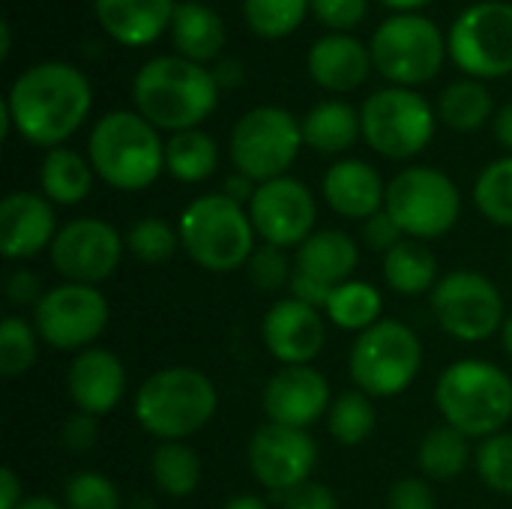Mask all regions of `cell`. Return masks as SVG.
<instances>
[{
  "mask_svg": "<svg viewBox=\"0 0 512 509\" xmlns=\"http://www.w3.org/2000/svg\"><path fill=\"white\" fill-rule=\"evenodd\" d=\"M12 129L33 147H63L93 108L90 78L66 60L27 66L3 99Z\"/></svg>",
  "mask_w": 512,
  "mask_h": 509,
  "instance_id": "6da1fadb",
  "label": "cell"
},
{
  "mask_svg": "<svg viewBox=\"0 0 512 509\" xmlns=\"http://www.w3.org/2000/svg\"><path fill=\"white\" fill-rule=\"evenodd\" d=\"M219 93L213 69L180 54L153 57L132 78L135 111L171 135L198 129L216 111Z\"/></svg>",
  "mask_w": 512,
  "mask_h": 509,
  "instance_id": "7a4b0ae2",
  "label": "cell"
},
{
  "mask_svg": "<svg viewBox=\"0 0 512 509\" xmlns=\"http://www.w3.org/2000/svg\"><path fill=\"white\" fill-rule=\"evenodd\" d=\"M87 159L102 183L120 192H141L165 171V141L138 111H108L96 120Z\"/></svg>",
  "mask_w": 512,
  "mask_h": 509,
  "instance_id": "3957f363",
  "label": "cell"
},
{
  "mask_svg": "<svg viewBox=\"0 0 512 509\" xmlns=\"http://www.w3.org/2000/svg\"><path fill=\"white\" fill-rule=\"evenodd\" d=\"M219 408L213 381L192 366H165L153 372L135 393L132 414L138 426L159 444L186 441L201 432Z\"/></svg>",
  "mask_w": 512,
  "mask_h": 509,
  "instance_id": "277c9868",
  "label": "cell"
},
{
  "mask_svg": "<svg viewBox=\"0 0 512 509\" xmlns=\"http://www.w3.org/2000/svg\"><path fill=\"white\" fill-rule=\"evenodd\" d=\"M435 405L465 438H492L512 420V378L489 360H459L435 384Z\"/></svg>",
  "mask_w": 512,
  "mask_h": 509,
  "instance_id": "5b68a950",
  "label": "cell"
},
{
  "mask_svg": "<svg viewBox=\"0 0 512 509\" xmlns=\"http://www.w3.org/2000/svg\"><path fill=\"white\" fill-rule=\"evenodd\" d=\"M180 249L207 273H234L249 264L255 252V225L249 210L222 192H210L183 207Z\"/></svg>",
  "mask_w": 512,
  "mask_h": 509,
  "instance_id": "8992f818",
  "label": "cell"
},
{
  "mask_svg": "<svg viewBox=\"0 0 512 509\" xmlns=\"http://www.w3.org/2000/svg\"><path fill=\"white\" fill-rule=\"evenodd\" d=\"M423 345L402 321H378L360 333L348 354V375L357 390L372 399L402 396L420 375Z\"/></svg>",
  "mask_w": 512,
  "mask_h": 509,
  "instance_id": "52a82bcc",
  "label": "cell"
},
{
  "mask_svg": "<svg viewBox=\"0 0 512 509\" xmlns=\"http://www.w3.org/2000/svg\"><path fill=\"white\" fill-rule=\"evenodd\" d=\"M372 66L396 87H420L429 84L450 54L447 36L441 27L414 12L390 15L378 24L369 42Z\"/></svg>",
  "mask_w": 512,
  "mask_h": 509,
  "instance_id": "ba28073f",
  "label": "cell"
},
{
  "mask_svg": "<svg viewBox=\"0 0 512 509\" xmlns=\"http://www.w3.org/2000/svg\"><path fill=\"white\" fill-rule=\"evenodd\" d=\"M435 114L438 111H432L429 99L411 87L375 90L360 108L363 141L384 159H414L435 138Z\"/></svg>",
  "mask_w": 512,
  "mask_h": 509,
  "instance_id": "9c48e42d",
  "label": "cell"
},
{
  "mask_svg": "<svg viewBox=\"0 0 512 509\" xmlns=\"http://www.w3.org/2000/svg\"><path fill=\"white\" fill-rule=\"evenodd\" d=\"M303 150L300 120L279 105L249 108L231 129L228 153L234 171L246 174L255 183L285 177Z\"/></svg>",
  "mask_w": 512,
  "mask_h": 509,
  "instance_id": "30bf717a",
  "label": "cell"
},
{
  "mask_svg": "<svg viewBox=\"0 0 512 509\" xmlns=\"http://www.w3.org/2000/svg\"><path fill=\"white\" fill-rule=\"evenodd\" d=\"M384 210L411 240H438L450 234L462 213L459 186L429 165H411L387 183Z\"/></svg>",
  "mask_w": 512,
  "mask_h": 509,
  "instance_id": "8fae6325",
  "label": "cell"
},
{
  "mask_svg": "<svg viewBox=\"0 0 512 509\" xmlns=\"http://www.w3.org/2000/svg\"><path fill=\"white\" fill-rule=\"evenodd\" d=\"M432 312L438 327L465 345L492 339L507 321L498 285L474 270H453L441 276L432 291Z\"/></svg>",
  "mask_w": 512,
  "mask_h": 509,
  "instance_id": "7c38bea8",
  "label": "cell"
},
{
  "mask_svg": "<svg viewBox=\"0 0 512 509\" xmlns=\"http://www.w3.org/2000/svg\"><path fill=\"white\" fill-rule=\"evenodd\" d=\"M453 63L471 78H501L512 72V3L483 0L468 6L450 27Z\"/></svg>",
  "mask_w": 512,
  "mask_h": 509,
  "instance_id": "4fadbf2b",
  "label": "cell"
},
{
  "mask_svg": "<svg viewBox=\"0 0 512 509\" xmlns=\"http://www.w3.org/2000/svg\"><path fill=\"white\" fill-rule=\"evenodd\" d=\"M111 306L93 285L63 282L42 294L33 309L39 339L54 351H87L105 333Z\"/></svg>",
  "mask_w": 512,
  "mask_h": 509,
  "instance_id": "5bb4252c",
  "label": "cell"
},
{
  "mask_svg": "<svg viewBox=\"0 0 512 509\" xmlns=\"http://www.w3.org/2000/svg\"><path fill=\"white\" fill-rule=\"evenodd\" d=\"M126 252V237L120 231L96 216H78L60 225L48 255L51 267L66 279L78 285H93L111 279L123 261Z\"/></svg>",
  "mask_w": 512,
  "mask_h": 509,
  "instance_id": "9a60e30c",
  "label": "cell"
},
{
  "mask_svg": "<svg viewBox=\"0 0 512 509\" xmlns=\"http://www.w3.org/2000/svg\"><path fill=\"white\" fill-rule=\"evenodd\" d=\"M249 219L255 234L279 249H297L315 234L318 222V201L306 183L297 177H276L258 183L249 201Z\"/></svg>",
  "mask_w": 512,
  "mask_h": 509,
  "instance_id": "2e32d148",
  "label": "cell"
},
{
  "mask_svg": "<svg viewBox=\"0 0 512 509\" xmlns=\"http://www.w3.org/2000/svg\"><path fill=\"white\" fill-rule=\"evenodd\" d=\"M315 465L318 444L309 429L264 423L249 441V471L273 495H288L291 489L309 483Z\"/></svg>",
  "mask_w": 512,
  "mask_h": 509,
  "instance_id": "e0dca14e",
  "label": "cell"
},
{
  "mask_svg": "<svg viewBox=\"0 0 512 509\" xmlns=\"http://www.w3.org/2000/svg\"><path fill=\"white\" fill-rule=\"evenodd\" d=\"M267 423L309 429L327 417L333 396L327 378L315 366H282L264 387L261 396Z\"/></svg>",
  "mask_w": 512,
  "mask_h": 509,
  "instance_id": "ac0fdd59",
  "label": "cell"
},
{
  "mask_svg": "<svg viewBox=\"0 0 512 509\" xmlns=\"http://www.w3.org/2000/svg\"><path fill=\"white\" fill-rule=\"evenodd\" d=\"M261 339L273 360L282 366H309L327 339L321 309L306 306L294 297L276 300L264 321H261Z\"/></svg>",
  "mask_w": 512,
  "mask_h": 509,
  "instance_id": "d6986e66",
  "label": "cell"
},
{
  "mask_svg": "<svg viewBox=\"0 0 512 509\" xmlns=\"http://www.w3.org/2000/svg\"><path fill=\"white\" fill-rule=\"evenodd\" d=\"M57 231L54 204L42 192H9L0 201V252L6 261H27L51 249Z\"/></svg>",
  "mask_w": 512,
  "mask_h": 509,
  "instance_id": "ffe728a7",
  "label": "cell"
},
{
  "mask_svg": "<svg viewBox=\"0 0 512 509\" xmlns=\"http://www.w3.org/2000/svg\"><path fill=\"white\" fill-rule=\"evenodd\" d=\"M66 393L84 414L105 417L126 396V366L108 348L78 351L66 369Z\"/></svg>",
  "mask_w": 512,
  "mask_h": 509,
  "instance_id": "44dd1931",
  "label": "cell"
},
{
  "mask_svg": "<svg viewBox=\"0 0 512 509\" xmlns=\"http://www.w3.org/2000/svg\"><path fill=\"white\" fill-rule=\"evenodd\" d=\"M321 192L327 207L354 222H366L369 216L384 210L387 201V186L378 174L375 165L363 159H339L327 168L321 180Z\"/></svg>",
  "mask_w": 512,
  "mask_h": 509,
  "instance_id": "7402d4cb",
  "label": "cell"
},
{
  "mask_svg": "<svg viewBox=\"0 0 512 509\" xmlns=\"http://www.w3.org/2000/svg\"><path fill=\"white\" fill-rule=\"evenodd\" d=\"M306 69L318 87L330 93H351L369 78L372 51L351 33H327L309 48Z\"/></svg>",
  "mask_w": 512,
  "mask_h": 509,
  "instance_id": "603a6c76",
  "label": "cell"
},
{
  "mask_svg": "<svg viewBox=\"0 0 512 509\" xmlns=\"http://www.w3.org/2000/svg\"><path fill=\"white\" fill-rule=\"evenodd\" d=\"M174 0H93L99 27L126 48H144L162 39L174 21Z\"/></svg>",
  "mask_w": 512,
  "mask_h": 509,
  "instance_id": "cb8c5ba5",
  "label": "cell"
},
{
  "mask_svg": "<svg viewBox=\"0 0 512 509\" xmlns=\"http://www.w3.org/2000/svg\"><path fill=\"white\" fill-rule=\"evenodd\" d=\"M360 264V246L351 234L327 228L315 231L294 255V273L315 279L327 288L345 285Z\"/></svg>",
  "mask_w": 512,
  "mask_h": 509,
  "instance_id": "d4e9b609",
  "label": "cell"
},
{
  "mask_svg": "<svg viewBox=\"0 0 512 509\" xmlns=\"http://www.w3.org/2000/svg\"><path fill=\"white\" fill-rule=\"evenodd\" d=\"M171 42L180 57L192 63H210L222 57L225 48V21L216 9L198 0L177 3L171 21Z\"/></svg>",
  "mask_w": 512,
  "mask_h": 509,
  "instance_id": "484cf974",
  "label": "cell"
},
{
  "mask_svg": "<svg viewBox=\"0 0 512 509\" xmlns=\"http://www.w3.org/2000/svg\"><path fill=\"white\" fill-rule=\"evenodd\" d=\"M300 126H303V144L327 156L345 153L363 138L360 111L345 99L318 102L315 108H309Z\"/></svg>",
  "mask_w": 512,
  "mask_h": 509,
  "instance_id": "4316f807",
  "label": "cell"
},
{
  "mask_svg": "<svg viewBox=\"0 0 512 509\" xmlns=\"http://www.w3.org/2000/svg\"><path fill=\"white\" fill-rule=\"evenodd\" d=\"M93 165L72 147H54L39 165V192L60 207L81 204L93 189Z\"/></svg>",
  "mask_w": 512,
  "mask_h": 509,
  "instance_id": "83f0119b",
  "label": "cell"
},
{
  "mask_svg": "<svg viewBox=\"0 0 512 509\" xmlns=\"http://www.w3.org/2000/svg\"><path fill=\"white\" fill-rule=\"evenodd\" d=\"M384 282L402 297H420L435 291L438 285L435 252L426 243L405 237L399 246H393L384 255Z\"/></svg>",
  "mask_w": 512,
  "mask_h": 509,
  "instance_id": "f1b7e54d",
  "label": "cell"
},
{
  "mask_svg": "<svg viewBox=\"0 0 512 509\" xmlns=\"http://www.w3.org/2000/svg\"><path fill=\"white\" fill-rule=\"evenodd\" d=\"M219 168V144L204 129L174 132L165 141V171L180 183H204Z\"/></svg>",
  "mask_w": 512,
  "mask_h": 509,
  "instance_id": "f546056e",
  "label": "cell"
},
{
  "mask_svg": "<svg viewBox=\"0 0 512 509\" xmlns=\"http://www.w3.org/2000/svg\"><path fill=\"white\" fill-rule=\"evenodd\" d=\"M384 312V297L372 282L363 279H348L345 285L333 288L324 315L330 318L333 327L348 330V333H366L381 321Z\"/></svg>",
  "mask_w": 512,
  "mask_h": 509,
  "instance_id": "4dcf8cb0",
  "label": "cell"
},
{
  "mask_svg": "<svg viewBox=\"0 0 512 509\" xmlns=\"http://www.w3.org/2000/svg\"><path fill=\"white\" fill-rule=\"evenodd\" d=\"M495 114V99L477 78L453 81L438 96V117L456 132H477Z\"/></svg>",
  "mask_w": 512,
  "mask_h": 509,
  "instance_id": "1f68e13d",
  "label": "cell"
},
{
  "mask_svg": "<svg viewBox=\"0 0 512 509\" xmlns=\"http://www.w3.org/2000/svg\"><path fill=\"white\" fill-rule=\"evenodd\" d=\"M471 459L474 453L468 438L447 423L429 429L417 450V465L426 480H453L471 465Z\"/></svg>",
  "mask_w": 512,
  "mask_h": 509,
  "instance_id": "d6a6232c",
  "label": "cell"
},
{
  "mask_svg": "<svg viewBox=\"0 0 512 509\" xmlns=\"http://www.w3.org/2000/svg\"><path fill=\"white\" fill-rule=\"evenodd\" d=\"M150 477L168 498H189L201 483V459L186 441H168L153 450Z\"/></svg>",
  "mask_w": 512,
  "mask_h": 509,
  "instance_id": "836d02e7",
  "label": "cell"
},
{
  "mask_svg": "<svg viewBox=\"0 0 512 509\" xmlns=\"http://www.w3.org/2000/svg\"><path fill=\"white\" fill-rule=\"evenodd\" d=\"M378 426V411L372 396H366L363 390H345L333 399L330 411H327V429L333 435L336 444L342 447H360L375 435Z\"/></svg>",
  "mask_w": 512,
  "mask_h": 509,
  "instance_id": "e575fe53",
  "label": "cell"
},
{
  "mask_svg": "<svg viewBox=\"0 0 512 509\" xmlns=\"http://www.w3.org/2000/svg\"><path fill=\"white\" fill-rule=\"evenodd\" d=\"M474 204L498 228H512V153L489 162L474 183Z\"/></svg>",
  "mask_w": 512,
  "mask_h": 509,
  "instance_id": "d590c367",
  "label": "cell"
},
{
  "mask_svg": "<svg viewBox=\"0 0 512 509\" xmlns=\"http://www.w3.org/2000/svg\"><path fill=\"white\" fill-rule=\"evenodd\" d=\"M309 9L312 0H243V18L261 39H282L294 33Z\"/></svg>",
  "mask_w": 512,
  "mask_h": 509,
  "instance_id": "8d00e7d4",
  "label": "cell"
},
{
  "mask_svg": "<svg viewBox=\"0 0 512 509\" xmlns=\"http://www.w3.org/2000/svg\"><path fill=\"white\" fill-rule=\"evenodd\" d=\"M39 333L21 315H6L0 324V375L18 378L33 369L39 357Z\"/></svg>",
  "mask_w": 512,
  "mask_h": 509,
  "instance_id": "74e56055",
  "label": "cell"
},
{
  "mask_svg": "<svg viewBox=\"0 0 512 509\" xmlns=\"http://www.w3.org/2000/svg\"><path fill=\"white\" fill-rule=\"evenodd\" d=\"M180 249V234L174 225H168L159 216H147L138 219L129 231H126V252L141 261V264H165L174 258V252Z\"/></svg>",
  "mask_w": 512,
  "mask_h": 509,
  "instance_id": "f35d334b",
  "label": "cell"
},
{
  "mask_svg": "<svg viewBox=\"0 0 512 509\" xmlns=\"http://www.w3.org/2000/svg\"><path fill=\"white\" fill-rule=\"evenodd\" d=\"M123 498L111 477L99 471H78L63 483L66 509H120Z\"/></svg>",
  "mask_w": 512,
  "mask_h": 509,
  "instance_id": "ab89813d",
  "label": "cell"
},
{
  "mask_svg": "<svg viewBox=\"0 0 512 509\" xmlns=\"http://www.w3.org/2000/svg\"><path fill=\"white\" fill-rule=\"evenodd\" d=\"M474 465L486 489L512 498V435L498 432L486 441H480L474 453Z\"/></svg>",
  "mask_w": 512,
  "mask_h": 509,
  "instance_id": "60d3db41",
  "label": "cell"
},
{
  "mask_svg": "<svg viewBox=\"0 0 512 509\" xmlns=\"http://www.w3.org/2000/svg\"><path fill=\"white\" fill-rule=\"evenodd\" d=\"M246 276L252 282L255 291L261 294H279L285 288H291V279H294V264L288 261L285 249L279 246H255L249 264H246Z\"/></svg>",
  "mask_w": 512,
  "mask_h": 509,
  "instance_id": "b9f144b4",
  "label": "cell"
},
{
  "mask_svg": "<svg viewBox=\"0 0 512 509\" xmlns=\"http://www.w3.org/2000/svg\"><path fill=\"white\" fill-rule=\"evenodd\" d=\"M312 12L321 24L333 27L336 33H348L351 27L363 24L369 0H312Z\"/></svg>",
  "mask_w": 512,
  "mask_h": 509,
  "instance_id": "7bdbcfd3",
  "label": "cell"
},
{
  "mask_svg": "<svg viewBox=\"0 0 512 509\" xmlns=\"http://www.w3.org/2000/svg\"><path fill=\"white\" fill-rule=\"evenodd\" d=\"M99 441V417L93 414H84V411H75L63 420L60 426V444L63 450L69 453H90Z\"/></svg>",
  "mask_w": 512,
  "mask_h": 509,
  "instance_id": "ee69618b",
  "label": "cell"
},
{
  "mask_svg": "<svg viewBox=\"0 0 512 509\" xmlns=\"http://www.w3.org/2000/svg\"><path fill=\"white\" fill-rule=\"evenodd\" d=\"M360 234H363V246L372 249V252H378V255H387L393 246H399L405 240V231L399 228V222L387 210L369 216L363 222V231Z\"/></svg>",
  "mask_w": 512,
  "mask_h": 509,
  "instance_id": "f6af8a7d",
  "label": "cell"
},
{
  "mask_svg": "<svg viewBox=\"0 0 512 509\" xmlns=\"http://www.w3.org/2000/svg\"><path fill=\"white\" fill-rule=\"evenodd\" d=\"M390 509H435V492L426 477H402L390 486Z\"/></svg>",
  "mask_w": 512,
  "mask_h": 509,
  "instance_id": "bcb514c9",
  "label": "cell"
},
{
  "mask_svg": "<svg viewBox=\"0 0 512 509\" xmlns=\"http://www.w3.org/2000/svg\"><path fill=\"white\" fill-rule=\"evenodd\" d=\"M282 507L285 509H339V498L324 486V483H303L297 489H291L288 495H282Z\"/></svg>",
  "mask_w": 512,
  "mask_h": 509,
  "instance_id": "7dc6e473",
  "label": "cell"
},
{
  "mask_svg": "<svg viewBox=\"0 0 512 509\" xmlns=\"http://www.w3.org/2000/svg\"><path fill=\"white\" fill-rule=\"evenodd\" d=\"M42 282H39V276L33 273V270H27V267H21V270H15L9 279H6V300L12 303V306H33L36 309V303L42 300Z\"/></svg>",
  "mask_w": 512,
  "mask_h": 509,
  "instance_id": "c3c4849f",
  "label": "cell"
},
{
  "mask_svg": "<svg viewBox=\"0 0 512 509\" xmlns=\"http://www.w3.org/2000/svg\"><path fill=\"white\" fill-rule=\"evenodd\" d=\"M291 297L294 300H300V303H306V306H315V309H327V300H330V294H333V288H327V285H321V282H315V279H306V276H300V273H294V279H291Z\"/></svg>",
  "mask_w": 512,
  "mask_h": 509,
  "instance_id": "681fc988",
  "label": "cell"
},
{
  "mask_svg": "<svg viewBox=\"0 0 512 509\" xmlns=\"http://www.w3.org/2000/svg\"><path fill=\"white\" fill-rule=\"evenodd\" d=\"M24 483L12 468L0 471V509H18L24 504Z\"/></svg>",
  "mask_w": 512,
  "mask_h": 509,
  "instance_id": "f907efd6",
  "label": "cell"
},
{
  "mask_svg": "<svg viewBox=\"0 0 512 509\" xmlns=\"http://www.w3.org/2000/svg\"><path fill=\"white\" fill-rule=\"evenodd\" d=\"M255 189H258V183H255V180H249V177H246V174H240V171H234V174H231V177H225V183H222V195H225V198H231V201H237V204H243V207H249V201H252Z\"/></svg>",
  "mask_w": 512,
  "mask_h": 509,
  "instance_id": "816d5d0a",
  "label": "cell"
},
{
  "mask_svg": "<svg viewBox=\"0 0 512 509\" xmlns=\"http://www.w3.org/2000/svg\"><path fill=\"white\" fill-rule=\"evenodd\" d=\"M213 78H216L219 90H234L243 81V63L237 57H219L216 69H213Z\"/></svg>",
  "mask_w": 512,
  "mask_h": 509,
  "instance_id": "f5cc1de1",
  "label": "cell"
},
{
  "mask_svg": "<svg viewBox=\"0 0 512 509\" xmlns=\"http://www.w3.org/2000/svg\"><path fill=\"white\" fill-rule=\"evenodd\" d=\"M492 129H495V138L501 147H507L512 153V102H507L504 108L495 111V120H492Z\"/></svg>",
  "mask_w": 512,
  "mask_h": 509,
  "instance_id": "db71d44e",
  "label": "cell"
},
{
  "mask_svg": "<svg viewBox=\"0 0 512 509\" xmlns=\"http://www.w3.org/2000/svg\"><path fill=\"white\" fill-rule=\"evenodd\" d=\"M222 509H270V507H267V501H264V498H258V495H234L231 501H225V507Z\"/></svg>",
  "mask_w": 512,
  "mask_h": 509,
  "instance_id": "11a10c76",
  "label": "cell"
},
{
  "mask_svg": "<svg viewBox=\"0 0 512 509\" xmlns=\"http://www.w3.org/2000/svg\"><path fill=\"white\" fill-rule=\"evenodd\" d=\"M18 509H66L63 501H54V498H45V495H30L24 498V504Z\"/></svg>",
  "mask_w": 512,
  "mask_h": 509,
  "instance_id": "9f6ffc18",
  "label": "cell"
},
{
  "mask_svg": "<svg viewBox=\"0 0 512 509\" xmlns=\"http://www.w3.org/2000/svg\"><path fill=\"white\" fill-rule=\"evenodd\" d=\"M381 3L390 6V9H399V12H414V9H420V6H426L432 0H381Z\"/></svg>",
  "mask_w": 512,
  "mask_h": 509,
  "instance_id": "6f0895ef",
  "label": "cell"
},
{
  "mask_svg": "<svg viewBox=\"0 0 512 509\" xmlns=\"http://www.w3.org/2000/svg\"><path fill=\"white\" fill-rule=\"evenodd\" d=\"M9 51H12V27H9V21H3L0 24V57L6 60Z\"/></svg>",
  "mask_w": 512,
  "mask_h": 509,
  "instance_id": "680465c9",
  "label": "cell"
},
{
  "mask_svg": "<svg viewBox=\"0 0 512 509\" xmlns=\"http://www.w3.org/2000/svg\"><path fill=\"white\" fill-rule=\"evenodd\" d=\"M501 342H504V351L510 354V360H512V315H507V321H504V330H501Z\"/></svg>",
  "mask_w": 512,
  "mask_h": 509,
  "instance_id": "91938a15",
  "label": "cell"
}]
</instances>
